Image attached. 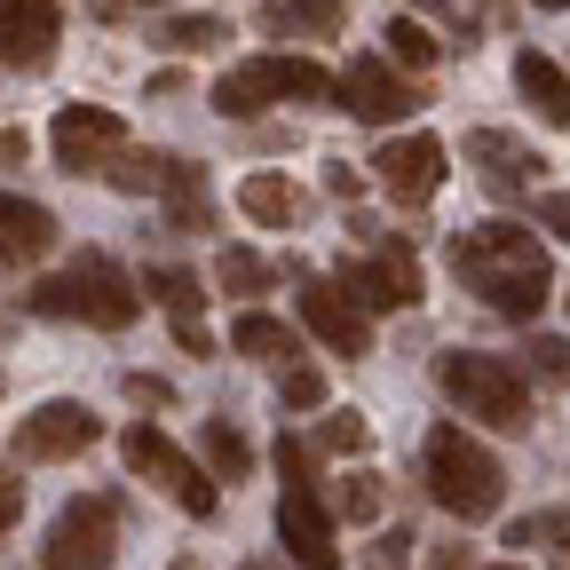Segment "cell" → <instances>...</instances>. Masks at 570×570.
Here are the masks:
<instances>
[{"mask_svg":"<svg viewBox=\"0 0 570 570\" xmlns=\"http://www.w3.org/2000/svg\"><path fill=\"white\" fill-rule=\"evenodd\" d=\"M142 294H151L167 317H175V341L183 348H206V317H198V302H206V285L190 277V269H175V262H159L151 277H142Z\"/></svg>","mask_w":570,"mask_h":570,"instance_id":"cell-18","label":"cell"},{"mask_svg":"<svg viewBox=\"0 0 570 570\" xmlns=\"http://www.w3.org/2000/svg\"><path fill=\"white\" fill-rule=\"evenodd\" d=\"M96 436H104V420H96L88 404L56 396V404H40V412H24V420H17V460L56 468V460H80Z\"/></svg>","mask_w":570,"mask_h":570,"instance_id":"cell-9","label":"cell"},{"mask_svg":"<svg viewBox=\"0 0 570 570\" xmlns=\"http://www.w3.org/2000/svg\"><path fill=\"white\" fill-rule=\"evenodd\" d=\"M539 223H547V230H562V238H570V190H554V198H539Z\"/></svg>","mask_w":570,"mask_h":570,"instance_id":"cell-33","label":"cell"},{"mask_svg":"<svg viewBox=\"0 0 570 570\" xmlns=\"http://www.w3.org/2000/svg\"><path fill=\"white\" fill-rule=\"evenodd\" d=\"M175 56H206V48H223L230 40V24L223 17H167V32H159Z\"/></svg>","mask_w":570,"mask_h":570,"instance_id":"cell-26","label":"cell"},{"mask_svg":"<svg viewBox=\"0 0 570 570\" xmlns=\"http://www.w3.org/2000/svg\"><path fill=\"white\" fill-rule=\"evenodd\" d=\"M56 32H63L56 0H0V63L9 71H40L56 56Z\"/></svg>","mask_w":570,"mask_h":570,"instance_id":"cell-13","label":"cell"},{"mask_svg":"<svg viewBox=\"0 0 570 570\" xmlns=\"http://www.w3.org/2000/svg\"><path fill=\"white\" fill-rule=\"evenodd\" d=\"M531 9H570V0H531Z\"/></svg>","mask_w":570,"mask_h":570,"instance_id":"cell-38","label":"cell"},{"mask_svg":"<svg viewBox=\"0 0 570 570\" xmlns=\"http://www.w3.org/2000/svg\"><path fill=\"white\" fill-rule=\"evenodd\" d=\"M127 396H135V404H167V381H151V373H127Z\"/></svg>","mask_w":570,"mask_h":570,"instance_id":"cell-34","label":"cell"},{"mask_svg":"<svg viewBox=\"0 0 570 570\" xmlns=\"http://www.w3.org/2000/svg\"><path fill=\"white\" fill-rule=\"evenodd\" d=\"M499 570H523V562H499Z\"/></svg>","mask_w":570,"mask_h":570,"instance_id":"cell-40","label":"cell"},{"mask_svg":"<svg viewBox=\"0 0 570 570\" xmlns=\"http://www.w3.org/2000/svg\"><path fill=\"white\" fill-rule=\"evenodd\" d=\"M452 269H460L468 294H483L499 317H523V325L554 302V262H547V246L523 223H475V230H460L452 238Z\"/></svg>","mask_w":570,"mask_h":570,"instance_id":"cell-1","label":"cell"},{"mask_svg":"<svg viewBox=\"0 0 570 570\" xmlns=\"http://www.w3.org/2000/svg\"><path fill=\"white\" fill-rule=\"evenodd\" d=\"M175 570H198V562H190V554H183V562H175Z\"/></svg>","mask_w":570,"mask_h":570,"instance_id":"cell-39","label":"cell"},{"mask_svg":"<svg viewBox=\"0 0 570 570\" xmlns=\"http://www.w3.org/2000/svg\"><path fill=\"white\" fill-rule=\"evenodd\" d=\"M381 48H389V63H404V71H428L444 48H436V32H428L420 17H389L381 24Z\"/></svg>","mask_w":570,"mask_h":570,"instance_id":"cell-22","label":"cell"},{"mask_svg":"<svg viewBox=\"0 0 570 570\" xmlns=\"http://www.w3.org/2000/svg\"><path fill=\"white\" fill-rule=\"evenodd\" d=\"M32 309H40V317H88V325H104V333H127V325L142 317V285H135L111 254H80L63 277H40V285H32Z\"/></svg>","mask_w":570,"mask_h":570,"instance_id":"cell-2","label":"cell"},{"mask_svg":"<svg viewBox=\"0 0 570 570\" xmlns=\"http://www.w3.org/2000/svg\"><path fill=\"white\" fill-rule=\"evenodd\" d=\"M365 444H373L365 412H333V420H325V452H365Z\"/></svg>","mask_w":570,"mask_h":570,"instance_id":"cell-30","label":"cell"},{"mask_svg":"<svg viewBox=\"0 0 570 570\" xmlns=\"http://www.w3.org/2000/svg\"><path fill=\"white\" fill-rule=\"evenodd\" d=\"M214 277H223V294H269V285H277V269H269L262 254H246V246H223V254H214Z\"/></svg>","mask_w":570,"mask_h":570,"instance_id":"cell-24","label":"cell"},{"mask_svg":"<svg viewBox=\"0 0 570 570\" xmlns=\"http://www.w3.org/2000/svg\"><path fill=\"white\" fill-rule=\"evenodd\" d=\"M277 404H285V412H317V404H325V373H317V365H285Z\"/></svg>","mask_w":570,"mask_h":570,"instance_id":"cell-29","label":"cell"},{"mask_svg":"<svg viewBox=\"0 0 570 570\" xmlns=\"http://www.w3.org/2000/svg\"><path fill=\"white\" fill-rule=\"evenodd\" d=\"M119 460H127L142 483H159L183 515H214V508H223V483H206V475L167 444V428H159V420H135L127 436H119Z\"/></svg>","mask_w":570,"mask_h":570,"instance_id":"cell-6","label":"cell"},{"mask_svg":"<svg viewBox=\"0 0 570 570\" xmlns=\"http://www.w3.org/2000/svg\"><path fill=\"white\" fill-rule=\"evenodd\" d=\"M341 96H348V111L365 119V127H396V119H412V111H420V96L396 80L389 63H373V56H365V63H348Z\"/></svg>","mask_w":570,"mask_h":570,"instance_id":"cell-15","label":"cell"},{"mask_svg":"<svg viewBox=\"0 0 570 570\" xmlns=\"http://www.w3.org/2000/svg\"><path fill=\"white\" fill-rule=\"evenodd\" d=\"M230 348L254 356V365H294V356H302V333L285 325V317H269V309H246V317L230 325Z\"/></svg>","mask_w":570,"mask_h":570,"instance_id":"cell-20","label":"cell"},{"mask_svg":"<svg viewBox=\"0 0 570 570\" xmlns=\"http://www.w3.org/2000/svg\"><path fill=\"white\" fill-rule=\"evenodd\" d=\"M515 88L531 96V111H539L547 127H570V71H562L554 56L523 48V56H515Z\"/></svg>","mask_w":570,"mask_h":570,"instance_id":"cell-19","label":"cell"},{"mask_svg":"<svg viewBox=\"0 0 570 570\" xmlns=\"http://www.w3.org/2000/svg\"><path fill=\"white\" fill-rule=\"evenodd\" d=\"M246 570H269V562H246Z\"/></svg>","mask_w":570,"mask_h":570,"instance_id":"cell-41","label":"cell"},{"mask_svg":"<svg viewBox=\"0 0 570 570\" xmlns=\"http://www.w3.org/2000/svg\"><path fill=\"white\" fill-rule=\"evenodd\" d=\"M341 80L325 63H309V56H254V63H238V71H223L214 80V111L223 119H254V111H269L277 96H302V104H325Z\"/></svg>","mask_w":570,"mask_h":570,"instance_id":"cell-5","label":"cell"},{"mask_svg":"<svg viewBox=\"0 0 570 570\" xmlns=\"http://www.w3.org/2000/svg\"><path fill=\"white\" fill-rule=\"evenodd\" d=\"M262 24L269 32H333L341 24V0H269Z\"/></svg>","mask_w":570,"mask_h":570,"instance_id":"cell-23","label":"cell"},{"mask_svg":"<svg viewBox=\"0 0 570 570\" xmlns=\"http://www.w3.org/2000/svg\"><path fill=\"white\" fill-rule=\"evenodd\" d=\"M56 246V214L17 198V190H0V269H17V262H40Z\"/></svg>","mask_w":570,"mask_h":570,"instance_id":"cell-17","label":"cell"},{"mask_svg":"<svg viewBox=\"0 0 570 570\" xmlns=\"http://www.w3.org/2000/svg\"><path fill=\"white\" fill-rule=\"evenodd\" d=\"M277 547L294 554L302 570H341V531H333L325 499L309 483H285L277 491Z\"/></svg>","mask_w":570,"mask_h":570,"instance_id":"cell-10","label":"cell"},{"mask_svg":"<svg viewBox=\"0 0 570 570\" xmlns=\"http://www.w3.org/2000/svg\"><path fill=\"white\" fill-rule=\"evenodd\" d=\"M523 356H531V381H547V389H570V341H562V333H539Z\"/></svg>","mask_w":570,"mask_h":570,"instance_id":"cell-28","label":"cell"},{"mask_svg":"<svg viewBox=\"0 0 570 570\" xmlns=\"http://www.w3.org/2000/svg\"><path fill=\"white\" fill-rule=\"evenodd\" d=\"M436 389H444L468 420H491V428H508V436H523V428H531V373L508 365V356L444 348V356H436Z\"/></svg>","mask_w":570,"mask_h":570,"instance_id":"cell-3","label":"cell"},{"mask_svg":"<svg viewBox=\"0 0 570 570\" xmlns=\"http://www.w3.org/2000/svg\"><path fill=\"white\" fill-rule=\"evenodd\" d=\"M17 515H24V483H17V468H9V460H0V531H9Z\"/></svg>","mask_w":570,"mask_h":570,"instance_id":"cell-31","label":"cell"},{"mask_svg":"<svg viewBox=\"0 0 570 570\" xmlns=\"http://www.w3.org/2000/svg\"><path fill=\"white\" fill-rule=\"evenodd\" d=\"M341 515L348 523H381V508H389V491H381V475H341Z\"/></svg>","mask_w":570,"mask_h":570,"instance_id":"cell-27","label":"cell"},{"mask_svg":"<svg viewBox=\"0 0 570 570\" xmlns=\"http://www.w3.org/2000/svg\"><path fill=\"white\" fill-rule=\"evenodd\" d=\"M428 570H468V547L452 539V547H436V554H428Z\"/></svg>","mask_w":570,"mask_h":570,"instance_id":"cell-36","label":"cell"},{"mask_svg":"<svg viewBox=\"0 0 570 570\" xmlns=\"http://www.w3.org/2000/svg\"><path fill=\"white\" fill-rule=\"evenodd\" d=\"M127 151V127L104 104H63L56 111V167L63 175H111V159Z\"/></svg>","mask_w":570,"mask_h":570,"instance_id":"cell-8","label":"cell"},{"mask_svg":"<svg viewBox=\"0 0 570 570\" xmlns=\"http://www.w3.org/2000/svg\"><path fill=\"white\" fill-rule=\"evenodd\" d=\"M277 468H285V483H309V452L294 436H277Z\"/></svg>","mask_w":570,"mask_h":570,"instance_id":"cell-32","label":"cell"},{"mask_svg":"<svg viewBox=\"0 0 570 570\" xmlns=\"http://www.w3.org/2000/svg\"><path fill=\"white\" fill-rule=\"evenodd\" d=\"M325 190H333V198H356V190H365V175H356V167H325Z\"/></svg>","mask_w":570,"mask_h":570,"instance_id":"cell-35","label":"cell"},{"mask_svg":"<svg viewBox=\"0 0 570 570\" xmlns=\"http://www.w3.org/2000/svg\"><path fill=\"white\" fill-rule=\"evenodd\" d=\"M111 554H119V508L96 491V499H71L56 515V531L40 547V570H111Z\"/></svg>","mask_w":570,"mask_h":570,"instance_id":"cell-7","label":"cell"},{"mask_svg":"<svg viewBox=\"0 0 570 570\" xmlns=\"http://www.w3.org/2000/svg\"><path fill=\"white\" fill-rule=\"evenodd\" d=\"M238 206L254 214L262 230H285V223L302 214V190L285 183V175H246V183H238Z\"/></svg>","mask_w":570,"mask_h":570,"instance_id":"cell-21","label":"cell"},{"mask_svg":"<svg viewBox=\"0 0 570 570\" xmlns=\"http://www.w3.org/2000/svg\"><path fill=\"white\" fill-rule=\"evenodd\" d=\"M373 183L396 198V206H420V198H436L444 183V142L436 135H396L373 151Z\"/></svg>","mask_w":570,"mask_h":570,"instance_id":"cell-12","label":"cell"},{"mask_svg":"<svg viewBox=\"0 0 570 570\" xmlns=\"http://www.w3.org/2000/svg\"><path fill=\"white\" fill-rule=\"evenodd\" d=\"M341 285H348L365 309H412V302H420V262H412V254H373V262H348Z\"/></svg>","mask_w":570,"mask_h":570,"instance_id":"cell-16","label":"cell"},{"mask_svg":"<svg viewBox=\"0 0 570 570\" xmlns=\"http://www.w3.org/2000/svg\"><path fill=\"white\" fill-rule=\"evenodd\" d=\"M468 159H475V175H483V190H499V198H523L531 183H539V151H523L515 135H499V127H475L468 135Z\"/></svg>","mask_w":570,"mask_h":570,"instance_id":"cell-14","label":"cell"},{"mask_svg":"<svg viewBox=\"0 0 570 570\" xmlns=\"http://www.w3.org/2000/svg\"><path fill=\"white\" fill-rule=\"evenodd\" d=\"M428 491H436V508L460 515V523H491L499 499H508V475H499V460L468 436V428H436L428 436Z\"/></svg>","mask_w":570,"mask_h":570,"instance_id":"cell-4","label":"cell"},{"mask_svg":"<svg viewBox=\"0 0 570 570\" xmlns=\"http://www.w3.org/2000/svg\"><path fill=\"white\" fill-rule=\"evenodd\" d=\"M198 444H206V468L223 475V483H238V475H246V460H254V452H246V436H238L230 420H206V428H198Z\"/></svg>","mask_w":570,"mask_h":570,"instance_id":"cell-25","label":"cell"},{"mask_svg":"<svg viewBox=\"0 0 570 570\" xmlns=\"http://www.w3.org/2000/svg\"><path fill=\"white\" fill-rule=\"evenodd\" d=\"M24 151H32V142H24L17 127H9V135H0V167H24Z\"/></svg>","mask_w":570,"mask_h":570,"instance_id":"cell-37","label":"cell"},{"mask_svg":"<svg viewBox=\"0 0 570 570\" xmlns=\"http://www.w3.org/2000/svg\"><path fill=\"white\" fill-rule=\"evenodd\" d=\"M302 325H309L333 356H365V348H373L365 302H356L348 285H333V277H309V285H302Z\"/></svg>","mask_w":570,"mask_h":570,"instance_id":"cell-11","label":"cell"}]
</instances>
